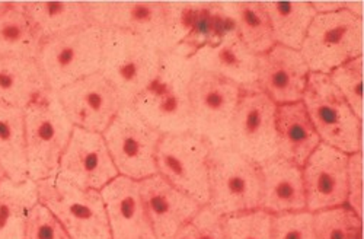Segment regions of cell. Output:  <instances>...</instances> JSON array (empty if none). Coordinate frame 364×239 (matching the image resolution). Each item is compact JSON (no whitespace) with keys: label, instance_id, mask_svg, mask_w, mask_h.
Instances as JSON below:
<instances>
[{"label":"cell","instance_id":"cell-1","mask_svg":"<svg viewBox=\"0 0 364 239\" xmlns=\"http://www.w3.org/2000/svg\"><path fill=\"white\" fill-rule=\"evenodd\" d=\"M87 8L94 25L137 36L164 54L186 38L193 4L87 2Z\"/></svg>","mask_w":364,"mask_h":239},{"label":"cell","instance_id":"cell-2","mask_svg":"<svg viewBox=\"0 0 364 239\" xmlns=\"http://www.w3.org/2000/svg\"><path fill=\"white\" fill-rule=\"evenodd\" d=\"M194 73L191 57L176 48L164 53L158 76L132 107L161 134L193 132L190 83Z\"/></svg>","mask_w":364,"mask_h":239},{"label":"cell","instance_id":"cell-3","mask_svg":"<svg viewBox=\"0 0 364 239\" xmlns=\"http://www.w3.org/2000/svg\"><path fill=\"white\" fill-rule=\"evenodd\" d=\"M162 53L143 38L117 29H104L100 73L114 86L123 105L136 98L155 80Z\"/></svg>","mask_w":364,"mask_h":239},{"label":"cell","instance_id":"cell-4","mask_svg":"<svg viewBox=\"0 0 364 239\" xmlns=\"http://www.w3.org/2000/svg\"><path fill=\"white\" fill-rule=\"evenodd\" d=\"M262 176L259 165L230 146L211 147L208 158V203L219 216L259 208Z\"/></svg>","mask_w":364,"mask_h":239},{"label":"cell","instance_id":"cell-5","mask_svg":"<svg viewBox=\"0 0 364 239\" xmlns=\"http://www.w3.org/2000/svg\"><path fill=\"white\" fill-rule=\"evenodd\" d=\"M102 38V28L87 25L44 40L37 63L50 92L55 94L65 86L100 72Z\"/></svg>","mask_w":364,"mask_h":239},{"label":"cell","instance_id":"cell-6","mask_svg":"<svg viewBox=\"0 0 364 239\" xmlns=\"http://www.w3.org/2000/svg\"><path fill=\"white\" fill-rule=\"evenodd\" d=\"M28 176L33 181L57 175L73 124L53 92L23 110Z\"/></svg>","mask_w":364,"mask_h":239},{"label":"cell","instance_id":"cell-7","mask_svg":"<svg viewBox=\"0 0 364 239\" xmlns=\"http://www.w3.org/2000/svg\"><path fill=\"white\" fill-rule=\"evenodd\" d=\"M363 19L347 9L316 14L299 51L311 73L329 75L363 55Z\"/></svg>","mask_w":364,"mask_h":239},{"label":"cell","instance_id":"cell-8","mask_svg":"<svg viewBox=\"0 0 364 239\" xmlns=\"http://www.w3.org/2000/svg\"><path fill=\"white\" fill-rule=\"evenodd\" d=\"M37 190L38 201L72 239H111L101 191L79 188L58 175L37 181Z\"/></svg>","mask_w":364,"mask_h":239},{"label":"cell","instance_id":"cell-9","mask_svg":"<svg viewBox=\"0 0 364 239\" xmlns=\"http://www.w3.org/2000/svg\"><path fill=\"white\" fill-rule=\"evenodd\" d=\"M301 102L322 143L346 155L361 151L363 122L328 75L309 73Z\"/></svg>","mask_w":364,"mask_h":239},{"label":"cell","instance_id":"cell-10","mask_svg":"<svg viewBox=\"0 0 364 239\" xmlns=\"http://www.w3.org/2000/svg\"><path fill=\"white\" fill-rule=\"evenodd\" d=\"M119 175L141 181L158 174L156 149L162 134L132 105H123L102 133Z\"/></svg>","mask_w":364,"mask_h":239},{"label":"cell","instance_id":"cell-11","mask_svg":"<svg viewBox=\"0 0 364 239\" xmlns=\"http://www.w3.org/2000/svg\"><path fill=\"white\" fill-rule=\"evenodd\" d=\"M210 152L211 144L193 132L162 134L156 149L158 174L179 191L207 206Z\"/></svg>","mask_w":364,"mask_h":239},{"label":"cell","instance_id":"cell-12","mask_svg":"<svg viewBox=\"0 0 364 239\" xmlns=\"http://www.w3.org/2000/svg\"><path fill=\"white\" fill-rule=\"evenodd\" d=\"M276 110L277 105L257 86L242 87L228 146L257 165L276 158Z\"/></svg>","mask_w":364,"mask_h":239},{"label":"cell","instance_id":"cell-13","mask_svg":"<svg viewBox=\"0 0 364 239\" xmlns=\"http://www.w3.org/2000/svg\"><path fill=\"white\" fill-rule=\"evenodd\" d=\"M240 89L225 78L196 70L190 83L193 133L211 147L228 146Z\"/></svg>","mask_w":364,"mask_h":239},{"label":"cell","instance_id":"cell-14","mask_svg":"<svg viewBox=\"0 0 364 239\" xmlns=\"http://www.w3.org/2000/svg\"><path fill=\"white\" fill-rule=\"evenodd\" d=\"M54 95L73 127L101 134L123 107L114 86L100 72L65 86Z\"/></svg>","mask_w":364,"mask_h":239},{"label":"cell","instance_id":"cell-15","mask_svg":"<svg viewBox=\"0 0 364 239\" xmlns=\"http://www.w3.org/2000/svg\"><path fill=\"white\" fill-rule=\"evenodd\" d=\"M57 175L79 188L101 191L119 174L102 134L73 127Z\"/></svg>","mask_w":364,"mask_h":239},{"label":"cell","instance_id":"cell-16","mask_svg":"<svg viewBox=\"0 0 364 239\" xmlns=\"http://www.w3.org/2000/svg\"><path fill=\"white\" fill-rule=\"evenodd\" d=\"M301 176L308 212L347 204L348 155L321 143L301 166Z\"/></svg>","mask_w":364,"mask_h":239},{"label":"cell","instance_id":"cell-17","mask_svg":"<svg viewBox=\"0 0 364 239\" xmlns=\"http://www.w3.org/2000/svg\"><path fill=\"white\" fill-rule=\"evenodd\" d=\"M149 222L156 239H176L201 211V204L171 186L159 174L139 181Z\"/></svg>","mask_w":364,"mask_h":239},{"label":"cell","instance_id":"cell-18","mask_svg":"<svg viewBox=\"0 0 364 239\" xmlns=\"http://www.w3.org/2000/svg\"><path fill=\"white\" fill-rule=\"evenodd\" d=\"M309 68L300 51L276 44L258 55L255 86L276 105L301 101Z\"/></svg>","mask_w":364,"mask_h":239},{"label":"cell","instance_id":"cell-19","mask_svg":"<svg viewBox=\"0 0 364 239\" xmlns=\"http://www.w3.org/2000/svg\"><path fill=\"white\" fill-rule=\"evenodd\" d=\"M111 239H156L143 204L140 184L118 175L102 190Z\"/></svg>","mask_w":364,"mask_h":239},{"label":"cell","instance_id":"cell-20","mask_svg":"<svg viewBox=\"0 0 364 239\" xmlns=\"http://www.w3.org/2000/svg\"><path fill=\"white\" fill-rule=\"evenodd\" d=\"M196 70L225 78L240 87L255 86L258 55L240 41L235 28H229L215 44L191 55Z\"/></svg>","mask_w":364,"mask_h":239},{"label":"cell","instance_id":"cell-21","mask_svg":"<svg viewBox=\"0 0 364 239\" xmlns=\"http://www.w3.org/2000/svg\"><path fill=\"white\" fill-rule=\"evenodd\" d=\"M262 193L259 208L269 215L306 211L301 168L276 156L259 165Z\"/></svg>","mask_w":364,"mask_h":239},{"label":"cell","instance_id":"cell-22","mask_svg":"<svg viewBox=\"0 0 364 239\" xmlns=\"http://www.w3.org/2000/svg\"><path fill=\"white\" fill-rule=\"evenodd\" d=\"M277 156L301 168L322 143L301 101L277 105Z\"/></svg>","mask_w":364,"mask_h":239},{"label":"cell","instance_id":"cell-23","mask_svg":"<svg viewBox=\"0 0 364 239\" xmlns=\"http://www.w3.org/2000/svg\"><path fill=\"white\" fill-rule=\"evenodd\" d=\"M48 92L37 60L0 57V104L25 110Z\"/></svg>","mask_w":364,"mask_h":239},{"label":"cell","instance_id":"cell-24","mask_svg":"<svg viewBox=\"0 0 364 239\" xmlns=\"http://www.w3.org/2000/svg\"><path fill=\"white\" fill-rule=\"evenodd\" d=\"M43 43L21 2H12L0 12V57L37 60Z\"/></svg>","mask_w":364,"mask_h":239},{"label":"cell","instance_id":"cell-25","mask_svg":"<svg viewBox=\"0 0 364 239\" xmlns=\"http://www.w3.org/2000/svg\"><path fill=\"white\" fill-rule=\"evenodd\" d=\"M38 203L37 183L31 178L14 183L0 181V239H23L29 213Z\"/></svg>","mask_w":364,"mask_h":239},{"label":"cell","instance_id":"cell-26","mask_svg":"<svg viewBox=\"0 0 364 239\" xmlns=\"http://www.w3.org/2000/svg\"><path fill=\"white\" fill-rule=\"evenodd\" d=\"M43 40L94 25L87 2H21Z\"/></svg>","mask_w":364,"mask_h":239},{"label":"cell","instance_id":"cell-27","mask_svg":"<svg viewBox=\"0 0 364 239\" xmlns=\"http://www.w3.org/2000/svg\"><path fill=\"white\" fill-rule=\"evenodd\" d=\"M240 41L259 55L276 46L269 19L261 2H218Z\"/></svg>","mask_w":364,"mask_h":239},{"label":"cell","instance_id":"cell-28","mask_svg":"<svg viewBox=\"0 0 364 239\" xmlns=\"http://www.w3.org/2000/svg\"><path fill=\"white\" fill-rule=\"evenodd\" d=\"M0 168L14 183L28 179L23 110L0 104Z\"/></svg>","mask_w":364,"mask_h":239},{"label":"cell","instance_id":"cell-29","mask_svg":"<svg viewBox=\"0 0 364 239\" xmlns=\"http://www.w3.org/2000/svg\"><path fill=\"white\" fill-rule=\"evenodd\" d=\"M269 19L276 44L300 50L308 28L316 16L311 2H261Z\"/></svg>","mask_w":364,"mask_h":239},{"label":"cell","instance_id":"cell-30","mask_svg":"<svg viewBox=\"0 0 364 239\" xmlns=\"http://www.w3.org/2000/svg\"><path fill=\"white\" fill-rule=\"evenodd\" d=\"M229 28H232V23L223 15L218 2L193 4L188 33L176 50L191 57L197 50L219 41Z\"/></svg>","mask_w":364,"mask_h":239},{"label":"cell","instance_id":"cell-31","mask_svg":"<svg viewBox=\"0 0 364 239\" xmlns=\"http://www.w3.org/2000/svg\"><path fill=\"white\" fill-rule=\"evenodd\" d=\"M316 239H363V219L344 204L314 213Z\"/></svg>","mask_w":364,"mask_h":239},{"label":"cell","instance_id":"cell-32","mask_svg":"<svg viewBox=\"0 0 364 239\" xmlns=\"http://www.w3.org/2000/svg\"><path fill=\"white\" fill-rule=\"evenodd\" d=\"M226 239H272V215L255 208L223 218Z\"/></svg>","mask_w":364,"mask_h":239},{"label":"cell","instance_id":"cell-33","mask_svg":"<svg viewBox=\"0 0 364 239\" xmlns=\"http://www.w3.org/2000/svg\"><path fill=\"white\" fill-rule=\"evenodd\" d=\"M363 55L357 57L343 66L333 69L328 78L333 83L344 100L351 107L353 112L363 122Z\"/></svg>","mask_w":364,"mask_h":239},{"label":"cell","instance_id":"cell-34","mask_svg":"<svg viewBox=\"0 0 364 239\" xmlns=\"http://www.w3.org/2000/svg\"><path fill=\"white\" fill-rule=\"evenodd\" d=\"M272 239H316L314 213L300 211L272 215Z\"/></svg>","mask_w":364,"mask_h":239},{"label":"cell","instance_id":"cell-35","mask_svg":"<svg viewBox=\"0 0 364 239\" xmlns=\"http://www.w3.org/2000/svg\"><path fill=\"white\" fill-rule=\"evenodd\" d=\"M23 239H72L63 225L40 201L26 221Z\"/></svg>","mask_w":364,"mask_h":239},{"label":"cell","instance_id":"cell-36","mask_svg":"<svg viewBox=\"0 0 364 239\" xmlns=\"http://www.w3.org/2000/svg\"><path fill=\"white\" fill-rule=\"evenodd\" d=\"M176 239H226L223 218L211 211L208 206H203Z\"/></svg>","mask_w":364,"mask_h":239},{"label":"cell","instance_id":"cell-37","mask_svg":"<svg viewBox=\"0 0 364 239\" xmlns=\"http://www.w3.org/2000/svg\"><path fill=\"white\" fill-rule=\"evenodd\" d=\"M347 206L363 219V152L348 155Z\"/></svg>","mask_w":364,"mask_h":239},{"label":"cell","instance_id":"cell-38","mask_svg":"<svg viewBox=\"0 0 364 239\" xmlns=\"http://www.w3.org/2000/svg\"><path fill=\"white\" fill-rule=\"evenodd\" d=\"M311 5L316 14H332L346 9V2H341V0H315Z\"/></svg>","mask_w":364,"mask_h":239},{"label":"cell","instance_id":"cell-39","mask_svg":"<svg viewBox=\"0 0 364 239\" xmlns=\"http://www.w3.org/2000/svg\"><path fill=\"white\" fill-rule=\"evenodd\" d=\"M363 2H346V9L348 11V12H351L353 15H355L357 18H361L363 19V12H364V9H363Z\"/></svg>","mask_w":364,"mask_h":239},{"label":"cell","instance_id":"cell-40","mask_svg":"<svg viewBox=\"0 0 364 239\" xmlns=\"http://www.w3.org/2000/svg\"><path fill=\"white\" fill-rule=\"evenodd\" d=\"M8 5H9V2H0V12L5 11L8 8Z\"/></svg>","mask_w":364,"mask_h":239},{"label":"cell","instance_id":"cell-41","mask_svg":"<svg viewBox=\"0 0 364 239\" xmlns=\"http://www.w3.org/2000/svg\"><path fill=\"white\" fill-rule=\"evenodd\" d=\"M6 176V174L4 172V169L2 168H0V181H2V179Z\"/></svg>","mask_w":364,"mask_h":239}]
</instances>
